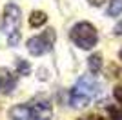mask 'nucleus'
I'll use <instances>...</instances> for the list:
<instances>
[{
  "label": "nucleus",
  "mask_w": 122,
  "mask_h": 120,
  "mask_svg": "<svg viewBox=\"0 0 122 120\" xmlns=\"http://www.w3.org/2000/svg\"><path fill=\"white\" fill-rule=\"evenodd\" d=\"M55 40H56V33H55L53 27H49V29L42 31L40 35L31 36L25 45H27V51L33 56H40V55H46V53H49L53 49Z\"/></svg>",
  "instance_id": "nucleus-5"
},
{
  "label": "nucleus",
  "mask_w": 122,
  "mask_h": 120,
  "mask_svg": "<svg viewBox=\"0 0 122 120\" xmlns=\"http://www.w3.org/2000/svg\"><path fill=\"white\" fill-rule=\"evenodd\" d=\"M109 116L111 120H122V107H109Z\"/></svg>",
  "instance_id": "nucleus-11"
},
{
  "label": "nucleus",
  "mask_w": 122,
  "mask_h": 120,
  "mask_svg": "<svg viewBox=\"0 0 122 120\" xmlns=\"http://www.w3.org/2000/svg\"><path fill=\"white\" fill-rule=\"evenodd\" d=\"M87 67H89V71H91L93 75H98V73H100V69H102V55L100 53H95V55L89 56Z\"/></svg>",
  "instance_id": "nucleus-7"
},
{
  "label": "nucleus",
  "mask_w": 122,
  "mask_h": 120,
  "mask_svg": "<svg viewBox=\"0 0 122 120\" xmlns=\"http://www.w3.org/2000/svg\"><path fill=\"white\" fill-rule=\"evenodd\" d=\"M47 22V15L44 11H33L29 16V25L31 27H38V25H44Z\"/></svg>",
  "instance_id": "nucleus-8"
},
{
  "label": "nucleus",
  "mask_w": 122,
  "mask_h": 120,
  "mask_svg": "<svg viewBox=\"0 0 122 120\" xmlns=\"http://www.w3.org/2000/svg\"><path fill=\"white\" fill-rule=\"evenodd\" d=\"M78 120H104L100 115H86V116H82V118H78Z\"/></svg>",
  "instance_id": "nucleus-13"
},
{
  "label": "nucleus",
  "mask_w": 122,
  "mask_h": 120,
  "mask_svg": "<svg viewBox=\"0 0 122 120\" xmlns=\"http://www.w3.org/2000/svg\"><path fill=\"white\" fill-rule=\"evenodd\" d=\"M122 11V0H111L107 5V15L109 16H118Z\"/></svg>",
  "instance_id": "nucleus-9"
},
{
  "label": "nucleus",
  "mask_w": 122,
  "mask_h": 120,
  "mask_svg": "<svg viewBox=\"0 0 122 120\" xmlns=\"http://www.w3.org/2000/svg\"><path fill=\"white\" fill-rule=\"evenodd\" d=\"M118 56H120V60H122V49H120V53H118Z\"/></svg>",
  "instance_id": "nucleus-16"
},
{
  "label": "nucleus",
  "mask_w": 122,
  "mask_h": 120,
  "mask_svg": "<svg viewBox=\"0 0 122 120\" xmlns=\"http://www.w3.org/2000/svg\"><path fill=\"white\" fill-rule=\"evenodd\" d=\"M53 109L47 100L35 98L27 104H18L9 109L11 120H51Z\"/></svg>",
  "instance_id": "nucleus-1"
},
{
  "label": "nucleus",
  "mask_w": 122,
  "mask_h": 120,
  "mask_svg": "<svg viewBox=\"0 0 122 120\" xmlns=\"http://www.w3.org/2000/svg\"><path fill=\"white\" fill-rule=\"evenodd\" d=\"M115 33L122 36V20H120V22H118V24H117V27H115Z\"/></svg>",
  "instance_id": "nucleus-15"
},
{
  "label": "nucleus",
  "mask_w": 122,
  "mask_h": 120,
  "mask_svg": "<svg viewBox=\"0 0 122 120\" xmlns=\"http://www.w3.org/2000/svg\"><path fill=\"white\" fill-rule=\"evenodd\" d=\"M69 38L80 49H91L98 42L97 29L89 22H78V24H75L71 27V31H69Z\"/></svg>",
  "instance_id": "nucleus-4"
},
{
  "label": "nucleus",
  "mask_w": 122,
  "mask_h": 120,
  "mask_svg": "<svg viewBox=\"0 0 122 120\" xmlns=\"http://www.w3.org/2000/svg\"><path fill=\"white\" fill-rule=\"evenodd\" d=\"M97 95H98L97 80L91 76H82L76 80V84L73 85L71 93H69V104L73 107H86L93 98H97Z\"/></svg>",
  "instance_id": "nucleus-2"
},
{
  "label": "nucleus",
  "mask_w": 122,
  "mask_h": 120,
  "mask_svg": "<svg viewBox=\"0 0 122 120\" xmlns=\"http://www.w3.org/2000/svg\"><path fill=\"white\" fill-rule=\"evenodd\" d=\"M87 2H89L91 5H95V7H98V5H102L106 0H87Z\"/></svg>",
  "instance_id": "nucleus-14"
},
{
  "label": "nucleus",
  "mask_w": 122,
  "mask_h": 120,
  "mask_svg": "<svg viewBox=\"0 0 122 120\" xmlns=\"http://www.w3.org/2000/svg\"><path fill=\"white\" fill-rule=\"evenodd\" d=\"M16 69H18V73H24V75H27L31 71L29 64L27 62H24V60H16Z\"/></svg>",
  "instance_id": "nucleus-10"
},
{
  "label": "nucleus",
  "mask_w": 122,
  "mask_h": 120,
  "mask_svg": "<svg viewBox=\"0 0 122 120\" xmlns=\"http://www.w3.org/2000/svg\"><path fill=\"white\" fill-rule=\"evenodd\" d=\"M113 96L117 98V102H120V104H122V84L115 87V91H113Z\"/></svg>",
  "instance_id": "nucleus-12"
},
{
  "label": "nucleus",
  "mask_w": 122,
  "mask_h": 120,
  "mask_svg": "<svg viewBox=\"0 0 122 120\" xmlns=\"http://www.w3.org/2000/svg\"><path fill=\"white\" fill-rule=\"evenodd\" d=\"M16 82H18V78L13 71H9V67H0V93L9 95L16 87Z\"/></svg>",
  "instance_id": "nucleus-6"
},
{
  "label": "nucleus",
  "mask_w": 122,
  "mask_h": 120,
  "mask_svg": "<svg viewBox=\"0 0 122 120\" xmlns=\"http://www.w3.org/2000/svg\"><path fill=\"white\" fill-rule=\"evenodd\" d=\"M20 25H22V13L16 4H7L4 7L2 16V31L7 36L9 45H16L20 42Z\"/></svg>",
  "instance_id": "nucleus-3"
}]
</instances>
